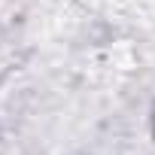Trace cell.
Wrapping results in <instances>:
<instances>
[{
    "label": "cell",
    "mask_w": 155,
    "mask_h": 155,
    "mask_svg": "<svg viewBox=\"0 0 155 155\" xmlns=\"http://www.w3.org/2000/svg\"><path fill=\"white\" fill-rule=\"evenodd\" d=\"M152 140H155V107H152Z\"/></svg>",
    "instance_id": "obj_1"
}]
</instances>
